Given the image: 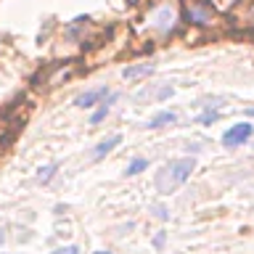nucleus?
I'll use <instances>...</instances> for the list:
<instances>
[{
	"mask_svg": "<svg viewBox=\"0 0 254 254\" xmlns=\"http://www.w3.org/2000/svg\"><path fill=\"white\" fill-rule=\"evenodd\" d=\"M196 170V162L190 156H183V159H172V162H167L162 170L156 172V180H154V186L156 190L162 196H170L175 193L183 183H186L190 178V172Z\"/></svg>",
	"mask_w": 254,
	"mask_h": 254,
	"instance_id": "nucleus-1",
	"label": "nucleus"
},
{
	"mask_svg": "<svg viewBox=\"0 0 254 254\" xmlns=\"http://www.w3.org/2000/svg\"><path fill=\"white\" fill-rule=\"evenodd\" d=\"M183 19L196 27H212L217 21V11L206 0H183Z\"/></svg>",
	"mask_w": 254,
	"mask_h": 254,
	"instance_id": "nucleus-2",
	"label": "nucleus"
},
{
	"mask_svg": "<svg viewBox=\"0 0 254 254\" xmlns=\"http://www.w3.org/2000/svg\"><path fill=\"white\" fill-rule=\"evenodd\" d=\"M252 132H254V127H252L249 122L233 125L230 130H225V135H222V146H228V148L241 146V143H246V140L252 138Z\"/></svg>",
	"mask_w": 254,
	"mask_h": 254,
	"instance_id": "nucleus-3",
	"label": "nucleus"
},
{
	"mask_svg": "<svg viewBox=\"0 0 254 254\" xmlns=\"http://www.w3.org/2000/svg\"><path fill=\"white\" fill-rule=\"evenodd\" d=\"M109 93L111 90H109L106 85H103V87H93V90H85V93H79L77 98H74V106L77 109H93V106H98V103L106 98Z\"/></svg>",
	"mask_w": 254,
	"mask_h": 254,
	"instance_id": "nucleus-4",
	"label": "nucleus"
},
{
	"mask_svg": "<svg viewBox=\"0 0 254 254\" xmlns=\"http://www.w3.org/2000/svg\"><path fill=\"white\" fill-rule=\"evenodd\" d=\"M151 24H154V27H159L162 32H170L172 24H175V11H172L170 5H162L154 16H151Z\"/></svg>",
	"mask_w": 254,
	"mask_h": 254,
	"instance_id": "nucleus-5",
	"label": "nucleus"
},
{
	"mask_svg": "<svg viewBox=\"0 0 254 254\" xmlns=\"http://www.w3.org/2000/svg\"><path fill=\"white\" fill-rule=\"evenodd\" d=\"M119 143H122V135H109L106 140H101L98 146L93 148V156H95V159H103V156L109 154V151H114Z\"/></svg>",
	"mask_w": 254,
	"mask_h": 254,
	"instance_id": "nucleus-6",
	"label": "nucleus"
},
{
	"mask_svg": "<svg viewBox=\"0 0 254 254\" xmlns=\"http://www.w3.org/2000/svg\"><path fill=\"white\" fill-rule=\"evenodd\" d=\"M148 74H154V66L151 64H135V66H127V69H122V77L125 79H140V77H148Z\"/></svg>",
	"mask_w": 254,
	"mask_h": 254,
	"instance_id": "nucleus-7",
	"label": "nucleus"
},
{
	"mask_svg": "<svg viewBox=\"0 0 254 254\" xmlns=\"http://www.w3.org/2000/svg\"><path fill=\"white\" fill-rule=\"evenodd\" d=\"M175 119H178L175 111H159L156 117L148 119V130H159V127H164V125H172Z\"/></svg>",
	"mask_w": 254,
	"mask_h": 254,
	"instance_id": "nucleus-8",
	"label": "nucleus"
},
{
	"mask_svg": "<svg viewBox=\"0 0 254 254\" xmlns=\"http://www.w3.org/2000/svg\"><path fill=\"white\" fill-rule=\"evenodd\" d=\"M143 170H148V159H143V156H138V159H132L130 164H127V175H140Z\"/></svg>",
	"mask_w": 254,
	"mask_h": 254,
	"instance_id": "nucleus-9",
	"label": "nucleus"
},
{
	"mask_svg": "<svg viewBox=\"0 0 254 254\" xmlns=\"http://www.w3.org/2000/svg\"><path fill=\"white\" fill-rule=\"evenodd\" d=\"M53 172H56V164H51V167H43V170L37 172V178L45 183V180H51V178H53Z\"/></svg>",
	"mask_w": 254,
	"mask_h": 254,
	"instance_id": "nucleus-10",
	"label": "nucleus"
},
{
	"mask_svg": "<svg viewBox=\"0 0 254 254\" xmlns=\"http://www.w3.org/2000/svg\"><path fill=\"white\" fill-rule=\"evenodd\" d=\"M51 254H79V249L71 244V246H61V249H56V252H51Z\"/></svg>",
	"mask_w": 254,
	"mask_h": 254,
	"instance_id": "nucleus-11",
	"label": "nucleus"
},
{
	"mask_svg": "<svg viewBox=\"0 0 254 254\" xmlns=\"http://www.w3.org/2000/svg\"><path fill=\"white\" fill-rule=\"evenodd\" d=\"M246 114H249V117H254V109H249V111H246Z\"/></svg>",
	"mask_w": 254,
	"mask_h": 254,
	"instance_id": "nucleus-12",
	"label": "nucleus"
},
{
	"mask_svg": "<svg viewBox=\"0 0 254 254\" xmlns=\"http://www.w3.org/2000/svg\"><path fill=\"white\" fill-rule=\"evenodd\" d=\"M95 254H111V252H95Z\"/></svg>",
	"mask_w": 254,
	"mask_h": 254,
	"instance_id": "nucleus-13",
	"label": "nucleus"
}]
</instances>
